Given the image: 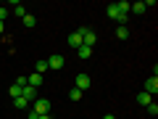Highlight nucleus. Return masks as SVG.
Instances as JSON below:
<instances>
[{
    "label": "nucleus",
    "instance_id": "obj_1",
    "mask_svg": "<svg viewBox=\"0 0 158 119\" xmlns=\"http://www.w3.org/2000/svg\"><path fill=\"white\" fill-rule=\"evenodd\" d=\"M32 106H34V108H32L34 114H50V101H48V98H37Z\"/></svg>",
    "mask_w": 158,
    "mask_h": 119
},
{
    "label": "nucleus",
    "instance_id": "obj_2",
    "mask_svg": "<svg viewBox=\"0 0 158 119\" xmlns=\"http://www.w3.org/2000/svg\"><path fill=\"white\" fill-rule=\"evenodd\" d=\"M74 87H79L82 93H85V90H90V74H85V72H82V74H77V85H74Z\"/></svg>",
    "mask_w": 158,
    "mask_h": 119
},
{
    "label": "nucleus",
    "instance_id": "obj_3",
    "mask_svg": "<svg viewBox=\"0 0 158 119\" xmlns=\"http://www.w3.org/2000/svg\"><path fill=\"white\" fill-rule=\"evenodd\" d=\"M48 69H63V56L61 53H53V56L48 58Z\"/></svg>",
    "mask_w": 158,
    "mask_h": 119
},
{
    "label": "nucleus",
    "instance_id": "obj_4",
    "mask_svg": "<svg viewBox=\"0 0 158 119\" xmlns=\"http://www.w3.org/2000/svg\"><path fill=\"white\" fill-rule=\"evenodd\" d=\"M21 95L27 98L29 103H34V101H37V90H34V87H29V85H27V87H21Z\"/></svg>",
    "mask_w": 158,
    "mask_h": 119
},
{
    "label": "nucleus",
    "instance_id": "obj_5",
    "mask_svg": "<svg viewBox=\"0 0 158 119\" xmlns=\"http://www.w3.org/2000/svg\"><path fill=\"white\" fill-rule=\"evenodd\" d=\"M113 6H116L118 13H124V16H129V11H132V3H129V0H121V3H113Z\"/></svg>",
    "mask_w": 158,
    "mask_h": 119
},
{
    "label": "nucleus",
    "instance_id": "obj_6",
    "mask_svg": "<svg viewBox=\"0 0 158 119\" xmlns=\"http://www.w3.org/2000/svg\"><path fill=\"white\" fill-rule=\"evenodd\" d=\"M27 85H29V87H34V90H37V87L42 85V77H40L37 72H34V74H29V77H27Z\"/></svg>",
    "mask_w": 158,
    "mask_h": 119
},
{
    "label": "nucleus",
    "instance_id": "obj_7",
    "mask_svg": "<svg viewBox=\"0 0 158 119\" xmlns=\"http://www.w3.org/2000/svg\"><path fill=\"white\" fill-rule=\"evenodd\" d=\"M137 103H140V106H150V103H153V95H150V93H137Z\"/></svg>",
    "mask_w": 158,
    "mask_h": 119
},
{
    "label": "nucleus",
    "instance_id": "obj_8",
    "mask_svg": "<svg viewBox=\"0 0 158 119\" xmlns=\"http://www.w3.org/2000/svg\"><path fill=\"white\" fill-rule=\"evenodd\" d=\"M145 93H150V95H153V93H158V77H150L145 82Z\"/></svg>",
    "mask_w": 158,
    "mask_h": 119
},
{
    "label": "nucleus",
    "instance_id": "obj_9",
    "mask_svg": "<svg viewBox=\"0 0 158 119\" xmlns=\"http://www.w3.org/2000/svg\"><path fill=\"white\" fill-rule=\"evenodd\" d=\"M69 45H71V48H79V45H82V34H79V32H71V34H69Z\"/></svg>",
    "mask_w": 158,
    "mask_h": 119
},
{
    "label": "nucleus",
    "instance_id": "obj_10",
    "mask_svg": "<svg viewBox=\"0 0 158 119\" xmlns=\"http://www.w3.org/2000/svg\"><path fill=\"white\" fill-rule=\"evenodd\" d=\"M34 69H37V74L42 77V74L48 72V58H40V61H37V66H34Z\"/></svg>",
    "mask_w": 158,
    "mask_h": 119
},
{
    "label": "nucleus",
    "instance_id": "obj_11",
    "mask_svg": "<svg viewBox=\"0 0 158 119\" xmlns=\"http://www.w3.org/2000/svg\"><path fill=\"white\" fill-rule=\"evenodd\" d=\"M11 8H13V13H16V16H21V19L27 16V8H24L21 3H11Z\"/></svg>",
    "mask_w": 158,
    "mask_h": 119
},
{
    "label": "nucleus",
    "instance_id": "obj_12",
    "mask_svg": "<svg viewBox=\"0 0 158 119\" xmlns=\"http://www.w3.org/2000/svg\"><path fill=\"white\" fill-rule=\"evenodd\" d=\"M116 37L118 40H127V37H129V27H127V24H124V27H116Z\"/></svg>",
    "mask_w": 158,
    "mask_h": 119
},
{
    "label": "nucleus",
    "instance_id": "obj_13",
    "mask_svg": "<svg viewBox=\"0 0 158 119\" xmlns=\"http://www.w3.org/2000/svg\"><path fill=\"white\" fill-rule=\"evenodd\" d=\"M77 53H79V58H90V56H92V48H87V45H79V48H77Z\"/></svg>",
    "mask_w": 158,
    "mask_h": 119
},
{
    "label": "nucleus",
    "instance_id": "obj_14",
    "mask_svg": "<svg viewBox=\"0 0 158 119\" xmlns=\"http://www.w3.org/2000/svg\"><path fill=\"white\" fill-rule=\"evenodd\" d=\"M82 95H85V93L79 90V87H71V90H69V98H71V101H82Z\"/></svg>",
    "mask_w": 158,
    "mask_h": 119
},
{
    "label": "nucleus",
    "instance_id": "obj_15",
    "mask_svg": "<svg viewBox=\"0 0 158 119\" xmlns=\"http://www.w3.org/2000/svg\"><path fill=\"white\" fill-rule=\"evenodd\" d=\"M13 106H16V108H27V106H29V101H27L24 95H19V98H13Z\"/></svg>",
    "mask_w": 158,
    "mask_h": 119
},
{
    "label": "nucleus",
    "instance_id": "obj_16",
    "mask_svg": "<svg viewBox=\"0 0 158 119\" xmlns=\"http://www.w3.org/2000/svg\"><path fill=\"white\" fill-rule=\"evenodd\" d=\"M148 8H145V3H132V11L129 13H145Z\"/></svg>",
    "mask_w": 158,
    "mask_h": 119
},
{
    "label": "nucleus",
    "instance_id": "obj_17",
    "mask_svg": "<svg viewBox=\"0 0 158 119\" xmlns=\"http://www.w3.org/2000/svg\"><path fill=\"white\" fill-rule=\"evenodd\" d=\"M21 21H24V27H29V29H32L34 24H37V19H34V16H29V13H27V16H24Z\"/></svg>",
    "mask_w": 158,
    "mask_h": 119
},
{
    "label": "nucleus",
    "instance_id": "obj_18",
    "mask_svg": "<svg viewBox=\"0 0 158 119\" xmlns=\"http://www.w3.org/2000/svg\"><path fill=\"white\" fill-rule=\"evenodd\" d=\"M108 19H113V21H116V19H118V11H116V6H113V3H111V6H108Z\"/></svg>",
    "mask_w": 158,
    "mask_h": 119
},
{
    "label": "nucleus",
    "instance_id": "obj_19",
    "mask_svg": "<svg viewBox=\"0 0 158 119\" xmlns=\"http://www.w3.org/2000/svg\"><path fill=\"white\" fill-rule=\"evenodd\" d=\"M8 93H11V98H19V95H21V87H19V85H11V87H8Z\"/></svg>",
    "mask_w": 158,
    "mask_h": 119
},
{
    "label": "nucleus",
    "instance_id": "obj_20",
    "mask_svg": "<svg viewBox=\"0 0 158 119\" xmlns=\"http://www.w3.org/2000/svg\"><path fill=\"white\" fill-rule=\"evenodd\" d=\"M148 114H153V117H156V114H158V103H150V106H148Z\"/></svg>",
    "mask_w": 158,
    "mask_h": 119
},
{
    "label": "nucleus",
    "instance_id": "obj_21",
    "mask_svg": "<svg viewBox=\"0 0 158 119\" xmlns=\"http://www.w3.org/2000/svg\"><path fill=\"white\" fill-rule=\"evenodd\" d=\"M6 16H8V8L3 6V8H0V21H6Z\"/></svg>",
    "mask_w": 158,
    "mask_h": 119
},
{
    "label": "nucleus",
    "instance_id": "obj_22",
    "mask_svg": "<svg viewBox=\"0 0 158 119\" xmlns=\"http://www.w3.org/2000/svg\"><path fill=\"white\" fill-rule=\"evenodd\" d=\"M27 119H40V114H34V111H29V114H27Z\"/></svg>",
    "mask_w": 158,
    "mask_h": 119
},
{
    "label": "nucleus",
    "instance_id": "obj_23",
    "mask_svg": "<svg viewBox=\"0 0 158 119\" xmlns=\"http://www.w3.org/2000/svg\"><path fill=\"white\" fill-rule=\"evenodd\" d=\"M3 32H6V24H3V21H0V34H3Z\"/></svg>",
    "mask_w": 158,
    "mask_h": 119
},
{
    "label": "nucleus",
    "instance_id": "obj_24",
    "mask_svg": "<svg viewBox=\"0 0 158 119\" xmlns=\"http://www.w3.org/2000/svg\"><path fill=\"white\" fill-rule=\"evenodd\" d=\"M40 119H50V114H40Z\"/></svg>",
    "mask_w": 158,
    "mask_h": 119
},
{
    "label": "nucleus",
    "instance_id": "obj_25",
    "mask_svg": "<svg viewBox=\"0 0 158 119\" xmlns=\"http://www.w3.org/2000/svg\"><path fill=\"white\" fill-rule=\"evenodd\" d=\"M103 119H116V117H113V114H106V117H103Z\"/></svg>",
    "mask_w": 158,
    "mask_h": 119
}]
</instances>
